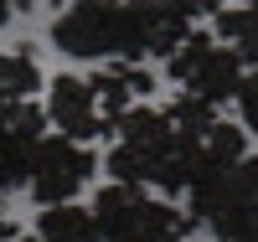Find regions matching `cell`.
<instances>
[{"label": "cell", "mask_w": 258, "mask_h": 242, "mask_svg": "<svg viewBox=\"0 0 258 242\" xmlns=\"http://www.w3.org/2000/svg\"><path fill=\"white\" fill-rule=\"evenodd\" d=\"M88 83H93V98H98V108H103V119H109V124H114V119L124 114L129 103H135V88L124 83L119 62H114V67H103V72H93Z\"/></svg>", "instance_id": "obj_12"}, {"label": "cell", "mask_w": 258, "mask_h": 242, "mask_svg": "<svg viewBox=\"0 0 258 242\" xmlns=\"http://www.w3.org/2000/svg\"><path fill=\"white\" fill-rule=\"evenodd\" d=\"M16 232H21V227H16V222H11V216H0V242H11V237H16Z\"/></svg>", "instance_id": "obj_17"}, {"label": "cell", "mask_w": 258, "mask_h": 242, "mask_svg": "<svg viewBox=\"0 0 258 242\" xmlns=\"http://www.w3.org/2000/svg\"><path fill=\"white\" fill-rule=\"evenodd\" d=\"M170 67V83H181V93H197L207 103H227L232 93H238L243 83V57L227 47V41H217L212 31H191L176 52L165 57Z\"/></svg>", "instance_id": "obj_4"}, {"label": "cell", "mask_w": 258, "mask_h": 242, "mask_svg": "<svg viewBox=\"0 0 258 242\" xmlns=\"http://www.w3.org/2000/svg\"><path fill=\"white\" fill-rule=\"evenodd\" d=\"M170 114V124L181 129V134H191V139H202L212 124H217V103H207V98H197V93H181L176 103L165 108Z\"/></svg>", "instance_id": "obj_13"}, {"label": "cell", "mask_w": 258, "mask_h": 242, "mask_svg": "<svg viewBox=\"0 0 258 242\" xmlns=\"http://www.w3.org/2000/svg\"><path fill=\"white\" fill-rule=\"evenodd\" d=\"M36 242H103L93 206H73V201H52L36 211Z\"/></svg>", "instance_id": "obj_9"}, {"label": "cell", "mask_w": 258, "mask_h": 242, "mask_svg": "<svg viewBox=\"0 0 258 242\" xmlns=\"http://www.w3.org/2000/svg\"><path fill=\"white\" fill-rule=\"evenodd\" d=\"M119 72H124L129 88H135V98H150V93H155V72H150L145 62H119Z\"/></svg>", "instance_id": "obj_15"}, {"label": "cell", "mask_w": 258, "mask_h": 242, "mask_svg": "<svg viewBox=\"0 0 258 242\" xmlns=\"http://www.w3.org/2000/svg\"><path fill=\"white\" fill-rule=\"evenodd\" d=\"M248 155V129L243 124H227V119H217L202 134V144H197V165H191V186H202V181H212V175H222L227 165H238ZM186 186V191H191Z\"/></svg>", "instance_id": "obj_8"}, {"label": "cell", "mask_w": 258, "mask_h": 242, "mask_svg": "<svg viewBox=\"0 0 258 242\" xmlns=\"http://www.w3.org/2000/svg\"><path fill=\"white\" fill-rule=\"evenodd\" d=\"M197 6V16H212V11H222V0H191Z\"/></svg>", "instance_id": "obj_16"}, {"label": "cell", "mask_w": 258, "mask_h": 242, "mask_svg": "<svg viewBox=\"0 0 258 242\" xmlns=\"http://www.w3.org/2000/svg\"><path fill=\"white\" fill-rule=\"evenodd\" d=\"M52 47L78 62H145L150 0H73L52 21Z\"/></svg>", "instance_id": "obj_1"}, {"label": "cell", "mask_w": 258, "mask_h": 242, "mask_svg": "<svg viewBox=\"0 0 258 242\" xmlns=\"http://www.w3.org/2000/svg\"><path fill=\"white\" fill-rule=\"evenodd\" d=\"M41 134H47V108H36L31 98L0 103V196L26 186V160Z\"/></svg>", "instance_id": "obj_6"}, {"label": "cell", "mask_w": 258, "mask_h": 242, "mask_svg": "<svg viewBox=\"0 0 258 242\" xmlns=\"http://www.w3.org/2000/svg\"><path fill=\"white\" fill-rule=\"evenodd\" d=\"M47 124L57 134H73L88 144L93 134H109V119L93 98V83L88 77H73V72H57L47 77Z\"/></svg>", "instance_id": "obj_7"}, {"label": "cell", "mask_w": 258, "mask_h": 242, "mask_svg": "<svg viewBox=\"0 0 258 242\" xmlns=\"http://www.w3.org/2000/svg\"><path fill=\"white\" fill-rule=\"evenodd\" d=\"M212 36L227 41L243 62L258 67V6H222V11H212Z\"/></svg>", "instance_id": "obj_10"}, {"label": "cell", "mask_w": 258, "mask_h": 242, "mask_svg": "<svg viewBox=\"0 0 258 242\" xmlns=\"http://www.w3.org/2000/svg\"><path fill=\"white\" fill-rule=\"evenodd\" d=\"M186 216L202 222L217 242H258V160L243 155L222 175L186 191Z\"/></svg>", "instance_id": "obj_3"}, {"label": "cell", "mask_w": 258, "mask_h": 242, "mask_svg": "<svg viewBox=\"0 0 258 242\" xmlns=\"http://www.w3.org/2000/svg\"><path fill=\"white\" fill-rule=\"evenodd\" d=\"M11 11H16V0H0V26L11 21Z\"/></svg>", "instance_id": "obj_18"}, {"label": "cell", "mask_w": 258, "mask_h": 242, "mask_svg": "<svg viewBox=\"0 0 258 242\" xmlns=\"http://www.w3.org/2000/svg\"><path fill=\"white\" fill-rule=\"evenodd\" d=\"M93 222L103 242H191V216L170 201H155L145 186L109 181L93 196Z\"/></svg>", "instance_id": "obj_2"}, {"label": "cell", "mask_w": 258, "mask_h": 242, "mask_svg": "<svg viewBox=\"0 0 258 242\" xmlns=\"http://www.w3.org/2000/svg\"><path fill=\"white\" fill-rule=\"evenodd\" d=\"M93 149L73 139V134H41L31 144V160H26V191L36 196V206H52V201H73V196L93 181Z\"/></svg>", "instance_id": "obj_5"}, {"label": "cell", "mask_w": 258, "mask_h": 242, "mask_svg": "<svg viewBox=\"0 0 258 242\" xmlns=\"http://www.w3.org/2000/svg\"><path fill=\"white\" fill-rule=\"evenodd\" d=\"M232 103H238L243 129H258V67L243 72V83H238V93H232Z\"/></svg>", "instance_id": "obj_14"}, {"label": "cell", "mask_w": 258, "mask_h": 242, "mask_svg": "<svg viewBox=\"0 0 258 242\" xmlns=\"http://www.w3.org/2000/svg\"><path fill=\"white\" fill-rule=\"evenodd\" d=\"M16 6H31V0H16Z\"/></svg>", "instance_id": "obj_19"}, {"label": "cell", "mask_w": 258, "mask_h": 242, "mask_svg": "<svg viewBox=\"0 0 258 242\" xmlns=\"http://www.w3.org/2000/svg\"><path fill=\"white\" fill-rule=\"evenodd\" d=\"M36 88H41V67L31 52H0V103L31 98Z\"/></svg>", "instance_id": "obj_11"}]
</instances>
